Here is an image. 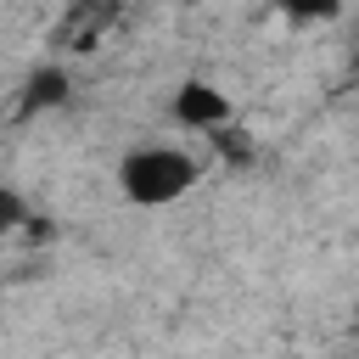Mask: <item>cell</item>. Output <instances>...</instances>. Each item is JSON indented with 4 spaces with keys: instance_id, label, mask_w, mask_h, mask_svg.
Masks as SVG:
<instances>
[{
    "instance_id": "6da1fadb",
    "label": "cell",
    "mask_w": 359,
    "mask_h": 359,
    "mask_svg": "<svg viewBox=\"0 0 359 359\" xmlns=\"http://www.w3.org/2000/svg\"><path fill=\"white\" fill-rule=\"evenodd\" d=\"M196 180H202V157L185 151V146H168V140L135 146V151H123V163H118V191H123L135 208H168V202L191 196Z\"/></svg>"
},
{
    "instance_id": "7a4b0ae2",
    "label": "cell",
    "mask_w": 359,
    "mask_h": 359,
    "mask_svg": "<svg viewBox=\"0 0 359 359\" xmlns=\"http://www.w3.org/2000/svg\"><path fill=\"white\" fill-rule=\"evenodd\" d=\"M174 118H180L185 129H196V135H213V129L230 123V95H224L219 84L185 79V84L174 90Z\"/></svg>"
},
{
    "instance_id": "3957f363",
    "label": "cell",
    "mask_w": 359,
    "mask_h": 359,
    "mask_svg": "<svg viewBox=\"0 0 359 359\" xmlns=\"http://www.w3.org/2000/svg\"><path fill=\"white\" fill-rule=\"evenodd\" d=\"M112 22H118V6H67L62 28H56V45L62 50H95Z\"/></svg>"
},
{
    "instance_id": "277c9868",
    "label": "cell",
    "mask_w": 359,
    "mask_h": 359,
    "mask_svg": "<svg viewBox=\"0 0 359 359\" xmlns=\"http://www.w3.org/2000/svg\"><path fill=\"white\" fill-rule=\"evenodd\" d=\"M67 90H73V84H67V73L50 62V67H39V73L28 79V90H22V112H39V107H62V101H67Z\"/></svg>"
},
{
    "instance_id": "5b68a950",
    "label": "cell",
    "mask_w": 359,
    "mask_h": 359,
    "mask_svg": "<svg viewBox=\"0 0 359 359\" xmlns=\"http://www.w3.org/2000/svg\"><path fill=\"white\" fill-rule=\"evenodd\" d=\"M22 224H28V202L11 185H0V236H17Z\"/></svg>"
}]
</instances>
